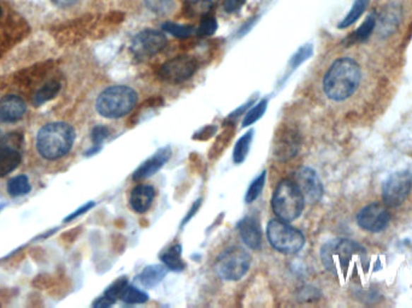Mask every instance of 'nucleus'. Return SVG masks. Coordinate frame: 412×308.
I'll return each instance as SVG.
<instances>
[{"mask_svg": "<svg viewBox=\"0 0 412 308\" xmlns=\"http://www.w3.org/2000/svg\"><path fill=\"white\" fill-rule=\"evenodd\" d=\"M20 162V154L13 148H0V177L13 172Z\"/></svg>", "mask_w": 412, "mask_h": 308, "instance_id": "4be33fe9", "label": "nucleus"}, {"mask_svg": "<svg viewBox=\"0 0 412 308\" xmlns=\"http://www.w3.org/2000/svg\"><path fill=\"white\" fill-rule=\"evenodd\" d=\"M252 256L245 248L232 247L223 251L217 259L215 270L222 280H240L249 272Z\"/></svg>", "mask_w": 412, "mask_h": 308, "instance_id": "0eeeda50", "label": "nucleus"}, {"mask_svg": "<svg viewBox=\"0 0 412 308\" xmlns=\"http://www.w3.org/2000/svg\"><path fill=\"white\" fill-rule=\"evenodd\" d=\"M266 109H268V99H261V102H258L256 105L251 106L244 117L242 126L245 128L258 122L266 114Z\"/></svg>", "mask_w": 412, "mask_h": 308, "instance_id": "cd10ccee", "label": "nucleus"}, {"mask_svg": "<svg viewBox=\"0 0 412 308\" xmlns=\"http://www.w3.org/2000/svg\"><path fill=\"white\" fill-rule=\"evenodd\" d=\"M362 80V70L358 63L350 57H341L333 61L323 77V90L333 102H343L358 90Z\"/></svg>", "mask_w": 412, "mask_h": 308, "instance_id": "f257e3e1", "label": "nucleus"}, {"mask_svg": "<svg viewBox=\"0 0 412 308\" xmlns=\"http://www.w3.org/2000/svg\"><path fill=\"white\" fill-rule=\"evenodd\" d=\"M75 141V130L66 123L46 124L37 133V148L44 158L54 160L69 153Z\"/></svg>", "mask_w": 412, "mask_h": 308, "instance_id": "7ed1b4c3", "label": "nucleus"}, {"mask_svg": "<svg viewBox=\"0 0 412 308\" xmlns=\"http://www.w3.org/2000/svg\"><path fill=\"white\" fill-rule=\"evenodd\" d=\"M198 61L191 56H179L165 61L160 70V80L170 85H177L187 81L196 73Z\"/></svg>", "mask_w": 412, "mask_h": 308, "instance_id": "1a4fd4ad", "label": "nucleus"}, {"mask_svg": "<svg viewBox=\"0 0 412 308\" xmlns=\"http://www.w3.org/2000/svg\"><path fill=\"white\" fill-rule=\"evenodd\" d=\"M61 90L59 82L52 81L46 83L41 87V90H37L34 97V104L35 105H42L44 102H49L52 97L57 95L58 92Z\"/></svg>", "mask_w": 412, "mask_h": 308, "instance_id": "c85d7f7f", "label": "nucleus"}, {"mask_svg": "<svg viewBox=\"0 0 412 308\" xmlns=\"http://www.w3.org/2000/svg\"><path fill=\"white\" fill-rule=\"evenodd\" d=\"M217 30V20L213 17L208 16L203 17L201 22H200L199 27L196 29V32L199 37H208L213 35V32Z\"/></svg>", "mask_w": 412, "mask_h": 308, "instance_id": "72a5a7b5", "label": "nucleus"}, {"mask_svg": "<svg viewBox=\"0 0 412 308\" xmlns=\"http://www.w3.org/2000/svg\"><path fill=\"white\" fill-rule=\"evenodd\" d=\"M167 44L164 32L155 29H145L135 35L131 41V49L135 58L147 59L162 52Z\"/></svg>", "mask_w": 412, "mask_h": 308, "instance_id": "9d476101", "label": "nucleus"}, {"mask_svg": "<svg viewBox=\"0 0 412 308\" xmlns=\"http://www.w3.org/2000/svg\"><path fill=\"white\" fill-rule=\"evenodd\" d=\"M126 284H128V280L126 278H119L107 289L104 296L107 297V300L114 304L116 300H119V295H121V292H122L123 288L126 287Z\"/></svg>", "mask_w": 412, "mask_h": 308, "instance_id": "f704fd0d", "label": "nucleus"}, {"mask_svg": "<svg viewBox=\"0 0 412 308\" xmlns=\"http://www.w3.org/2000/svg\"><path fill=\"white\" fill-rule=\"evenodd\" d=\"M412 191V174L408 170L396 171L382 186V200L388 207H398L406 201Z\"/></svg>", "mask_w": 412, "mask_h": 308, "instance_id": "6e6552de", "label": "nucleus"}, {"mask_svg": "<svg viewBox=\"0 0 412 308\" xmlns=\"http://www.w3.org/2000/svg\"><path fill=\"white\" fill-rule=\"evenodd\" d=\"M300 136L297 130L288 126L278 128L273 142V158L278 162H287L298 154Z\"/></svg>", "mask_w": 412, "mask_h": 308, "instance_id": "9b49d317", "label": "nucleus"}, {"mask_svg": "<svg viewBox=\"0 0 412 308\" xmlns=\"http://www.w3.org/2000/svg\"><path fill=\"white\" fill-rule=\"evenodd\" d=\"M321 260L326 271L335 276H345L353 260H365V249L352 239H331L321 248Z\"/></svg>", "mask_w": 412, "mask_h": 308, "instance_id": "f03ea898", "label": "nucleus"}, {"mask_svg": "<svg viewBox=\"0 0 412 308\" xmlns=\"http://www.w3.org/2000/svg\"><path fill=\"white\" fill-rule=\"evenodd\" d=\"M30 191V184L27 176H16L8 181V191L11 196H22Z\"/></svg>", "mask_w": 412, "mask_h": 308, "instance_id": "7c9ffc66", "label": "nucleus"}, {"mask_svg": "<svg viewBox=\"0 0 412 308\" xmlns=\"http://www.w3.org/2000/svg\"><path fill=\"white\" fill-rule=\"evenodd\" d=\"M376 13H372L365 18L362 25L355 30L351 37H348L352 42H359V41H365L367 37L372 35V32L376 28Z\"/></svg>", "mask_w": 412, "mask_h": 308, "instance_id": "a878e982", "label": "nucleus"}, {"mask_svg": "<svg viewBox=\"0 0 412 308\" xmlns=\"http://www.w3.org/2000/svg\"><path fill=\"white\" fill-rule=\"evenodd\" d=\"M172 158V148L170 147H163L160 150H157L151 158L143 162L133 174L134 181H143L150 179L153 174H157L162 167L167 164Z\"/></svg>", "mask_w": 412, "mask_h": 308, "instance_id": "4468645a", "label": "nucleus"}, {"mask_svg": "<svg viewBox=\"0 0 412 308\" xmlns=\"http://www.w3.org/2000/svg\"><path fill=\"white\" fill-rule=\"evenodd\" d=\"M109 135H110V130L107 129V126H95L93 131H92V140H93L94 145H95V146L102 145V141H104L105 138H107Z\"/></svg>", "mask_w": 412, "mask_h": 308, "instance_id": "e433bc0d", "label": "nucleus"}, {"mask_svg": "<svg viewBox=\"0 0 412 308\" xmlns=\"http://www.w3.org/2000/svg\"><path fill=\"white\" fill-rule=\"evenodd\" d=\"M138 102V93L128 85H111L99 94L95 109L104 118L117 119L131 114Z\"/></svg>", "mask_w": 412, "mask_h": 308, "instance_id": "20e7f679", "label": "nucleus"}, {"mask_svg": "<svg viewBox=\"0 0 412 308\" xmlns=\"http://www.w3.org/2000/svg\"><path fill=\"white\" fill-rule=\"evenodd\" d=\"M160 260L164 265L172 271H182L186 268V263L182 260V247L181 244H174L172 247L160 254Z\"/></svg>", "mask_w": 412, "mask_h": 308, "instance_id": "aec40b11", "label": "nucleus"}, {"mask_svg": "<svg viewBox=\"0 0 412 308\" xmlns=\"http://www.w3.org/2000/svg\"><path fill=\"white\" fill-rule=\"evenodd\" d=\"M234 134H235V128L232 123V124L225 126V129L222 130L220 134L217 136L211 150L208 152V158L217 159L220 155H222V153L227 150L229 142L232 141Z\"/></svg>", "mask_w": 412, "mask_h": 308, "instance_id": "412c9836", "label": "nucleus"}, {"mask_svg": "<svg viewBox=\"0 0 412 308\" xmlns=\"http://www.w3.org/2000/svg\"><path fill=\"white\" fill-rule=\"evenodd\" d=\"M246 0H225V8L227 13H235L244 5Z\"/></svg>", "mask_w": 412, "mask_h": 308, "instance_id": "58836bf2", "label": "nucleus"}, {"mask_svg": "<svg viewBox=\"0 0 412 308\" xmlns=\"http://www.w3.org/2000/svg\"><path fill=\"white\" fill-rule=\"evenodd\" d=\"M27 111L25 102L17 95H6L0 99V121L5 123L16 122L23 117Z\"/></svg>", "mask_w": 412, "mask_h": 308, "instance_id": "f3484780", "label": "nucleus"}, {"mask_svg": "<svg viewBox=\"0 0 412 308\" xmlns=\"http://www.w3.org/2000/svg\"><path fill=\"white\" fill-rule=\"evenodd\" d=\"M146 6L152 13L165 15L175 8V0H145Z\"/></svg>", "mask_w": 412, "mask_h": 308, "instance_id": "473e14b6", "label": "nucleus"}, {"mask_svg": "<svg viewBox=\"0 0 412 308\" xmlns=\"http://www.w3.org/2000/svg\"><path fill=\"white\" fill-rule=\"evenodd\" d=\"M271 207L276 217L285 222H293L304 211L305 200L298 186L292 179H282L273 191Z\"/></svg>", "mask_w": 412, "mask_h": 308, "instance_id": "39448f33", "label": "nucleus"}, {"mask_svg": "<svg viewBox=\"0 0 412 308\" xmlns=\"http://www.w3.org/2000/svg\"><path fill=\"white\" fill-rule=\"evenodd\" d=\"M367 4H369V0H355L350 13H347V16L340 22L339 28L345 29L355 23V20H359V17L362 16L364 11L367 10Z\"/></svg>", "mask_w": 412, "mask_h": 308, "instance_id": "bb28decb", "label": "nucleus"}, {"mask_svg": "<svg viewBox=\"0 0 412 308\" xmlns=\"http://www.w3.org/2000/svg\"><path fill=\"white\" fill-rule=\"evenodd\" d=\"M213 8V0H184V11L188 17L208 16Z\"/></svg>", "mask_w": 412, "mask_h": 308, "instance_id": "5701e85b", "label": "nucleus"}, {"mask_svg": "<svg viewBox=\"0 0 412 308\" xmlns=\"http://www.w3.org/2000/svg\"><path fill=\"white\" fill-rule=\"evenodd\" d=\"M94 206V203H86V205H85V206H82L81 208H80V210H78V211L75 212V213H73V215H69V217H68V218H66V220H70V219H73L75 218V217H78V215H83V213H85V212L88 211V210H90V208H92V207Z\"/></svg>", "mask_w": 412, "mask_h": 308, "instance_id": "79ce46f5", "label": "nucleus"}, {"mask_svg": "<svg viewBox=\"0 0 412 308\" xmlns=\"http://www.w3.org/2000/svg\"><path fill=\"white\" fill-rule=\"evenodd\" d=\"M155 198V191L150 184H138L131 191L129 203L133 211L143 215L151 208L153 200Z\"/></svg>", "mask_w": 412, "mask_h": 308, "instance_id": "dca6fc26", "label": "nucleus"}, {"mask_svg": "<svg viewBox=\"0 0 412 308\" xmlns=\"http://www.w3.org/2000/svg\"><path fill=\"white\" fill-rule=\"evenodd\" d=\"M163 30L172 34V37L184 39V37H191L193 32H196V28L193 25H177L174 22H165L163 25Z\"/></svg>", "mask_w": 412, "mask_h": 308, "instance_id": "2f4dec72", "label": "nucleus"}, {"mask_svg": "<svg viewBox=\"0 0 412 308\" xmlns=\"http://www.w3.org/2000/svg\"><path fill=\"white\" fill-rule=\"evenodd\" d=\"M266 239L270 246L282 254H297L305 244V236L290 222L271 219L266 227Z\"/></svg>", "mask_w": 412, "mask_h": 308, "instance_id": "423d86ee", "label": "nucleus"}, {"mask_svg": "<svg viewBox=\"0 0 412 308\" xmlns=\"http://www.w3.org/2000/svg\"><path fill=\"white\" fill-rule=\"evenodd\" d=\"M253 130H249L245 135H242L239 140H237L233 150V162L237 165H240L245 162L247 155H249V150H251V143H252Z\"/></svg>", "mask_w": 412, "mask_h": 308, "instance_id": "b1692460", "label": "nucleus"}, {"mask_svg": "<svg viewBox=\"0 0 412 308\" xmlns=\"http://www.w3.org/2000/svg\"><path fill=\"white\" fill-rule=\"evenodd\" d=\"M237 230L240 234L242 242L253 251H257L261 246L263 235H261V225L252 217H245L241 219L237 224Z\"/></svg>", "mask_w": 412, "mask_h": 308, "instance_id": "2eb2a0df", "label": "nucleus"}, {"mask_svg": "<svg viewBox=\"0 0 412 308\" xmlns=\"http://www.w3.org/2000/svg\"><path fill=\"white\" fill-rule=\"evenodd\" d=\"M311 54H312V46H304L290 59V68L295 69L297 66L302 64V61H305L307 58L310 57Z\"/></svg>", "mask_w": 412, "mask_h": 308, "instance_id": "c9c22d12", "label": "nucleus"}, {"mask_svg": "<svg viewBox=\"0 0 412 308\" xmlns=\"http://www.w3.org/2000/svg\"><path fill=\"white\" fill-rule=\"evenodd\" d=\"M216 130L217 128L215 126H204V128H201L198 133L194 134L193 138L198 140V141H206V140L216 134Z\"/></svg>", "mask_w": 412, "mask_h": 308, "instance_id": "4c0bfd02", "label": "nucleus"}, {"mask_svg": "<svg viewBox=\"0 0 412 308\" xmlns=\"http://www.w3.org/2000/svg\"><path fill=\"white\" fill-rule=\"evenodd\" d=\"M266 171H263L257 179H253L252 183L249 184V189L246 191L245 195V203H252L256 201V200L259 198V195L261 194V191L264 189V186H266Z\"/></svg>", "mask_w": 412, "mask_h": 308, "instance_id": "c756f323", "label": "nucleus"}, {"mask_svg": "<svg viewBox=\"0 0 412 308\" xmlns=\"http://www.w3.org/2000/svg\"><path fill=\"white\" fill-rule=\"evenodd\" d=\"M58 8H70L75 4H78L80 0H51Z\"/></svg>", "mask_w": 412, "mask_h": 308, "instance_id": "a19ab883", "label": "nucleus"}, {"mask_svg": "<svg viewBox=\"0 0 412 308\" xmlns=\"http://www.w3.org/2000/svg\"><path fill=\"white\" fill-rule=\"evenodd\" d=\"M200 205H201V199H199L198 201H196V203H193V206L191 207V210H189V212H188V215H186L184 220H182V224H181L182 227L186 225V224H187L188 222H189V220L193 218V215H196V211L199 210Z\"/></svg>", "mask_w": 412, "mask_h": 308, "instance_id": "ea45409f", "label": "nucleus"}, {"mask_svg": "<svg viewBox=\"0 0 412 308\" xmlns=\"http://www.w3.org/2000/svg\"><path fill=\"white\" fill-rule=\"evenodd\" d=\"M391 215L387 208L379 203H372L363 207L357 215V224L369 232H381L388 227Z\"/></svg>", "mask_w": 412, "mask_h": 308, "instance_id": "ddd939ff", "label": "nucleus"}, {"mask_svg": "<svg viewBox=\"0 0 412 308\" xmlns=\"http://www.w3.org/2000/svg\"><path fill=\"white\" fill-rule=\"evenodd\" d=\"M119 300L129 304H145L150 300V296L141 289L136 288L134 285L128 283L123 288L122 292L119 295Z\"/></svg>", "mask_w": 412, "mask_h": 308, "instance_id": "393cba45", "label": "nucleus"}, {"mask_svg": "<svg viewBox=\"0 0 412 308\" xmlns=\"http://www.w3.org/2000/svg\"><path fill=\"white\" fill-rule=\"evenodd\" d=\"M400 20H401V8L399 5H386L379 16L376 17V25H379V34L384 37L392 34L399 25Z\"/></svg>", "mask_w": 412, "mask_h": 308, "instance_id": "a211bd4d", "label": "nucleus"}, {"mask_svg": "<svg viewBox=\"0 0 412 308\" xmlns=\"http://www.w3.org/2000/svg\"><path fill=\"white\" fill-rule=\"evenodd\" d=\"M167 271L169 268L164 263L163 265L160 263L150 265L140 272L139 276L136 277V280L145 288H155V285H158L164 280V277L167 276Z\"/></svg>", "mask_w": 412, "mask_h": 308, "instance_id": "6ab92c4d", "label": "nucleus"}, {"mask_svg": "<svg viewBox=\"0 0 412 308\" xmlns=\"http://www.w3.org/2000/svg\"><path fill=\"white\" fill-rule=\"evenodd\" d=\"M294 182L298 186L305 203L312 205L322 199L324 193L322 181L319 179V174L314 169L307 167H300L294 174Z\"/></svg>", "mask_w": 412, "mask_h": 308, "instance_id": "f8f14e48", "label": "nucleus"}]
</instances>
